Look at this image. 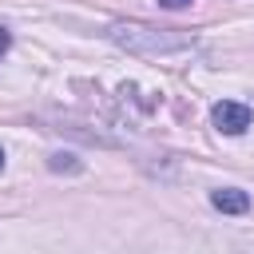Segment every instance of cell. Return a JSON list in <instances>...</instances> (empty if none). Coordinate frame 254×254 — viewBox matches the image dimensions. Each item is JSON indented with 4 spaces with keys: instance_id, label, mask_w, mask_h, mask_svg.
<instances>
[{
    "instance_id": "obj_4",
    "label": "cell",
    "mask_w": 254,
    "mask_h": 254,
    "mask_svg": "<svg viewBox=\"0 0 254 254\" xmlns=\"http://www.w3.org/2000/svg\"><path fill=\"white\" fill-rule=\"evenodd\" d=\"M8 44H12V36H8V28H0V56L8 52Z\"/></svg>"
},
{
    "instance_id": "obj_3",
    "label": "cell",
    "mask_w": 254,
    "mask_h": 254,
    "mask_svg": "<svg viewBox=\"0 0 254 254\" xmlns=\"http://www.w3.org/2000/svg\"><path fill=\"white\" fill-rule=\"evenodd\" d=\"M159 4H163V8H171V12H175V8H187V4H190V0H159Z\"/></svg>"
},
{
    "instance_id": "obj_1",
    "label": "cell",
    "mask_w": 254,
    "mask_h": 254,
    "mask_svg": "<svg viewBox=\"0 0 254 254\" xmlns=\"http://www.w3.org/2000/svg\"><path fill=\"white\" fill-rule=\"evenodd\" d=\"M210 123L222 131V135H242L250 127V107L246 103H234V99H222L210 107Z\"/></svg>"
},
{
    "instance_id": "obj_2",
    "label": "cell",
    "mask_w": 254,
    "mask_h": 254,
    "mask_svg": "<svg viewBox=\"0 0 254 254\" xmlns=\"http://www.w3.org/2000/svg\"><path fill=\"white\" fill-rule=\"evenodd\" d=\"M210 202H214V210H222V214H246V210H250V194L238 190V187H218V190H210Z\"/></svg>"
},
{
    "instance_id": "obj_5",
    "label": "cell",
    "mask_w": 254,
    "mask_h": 254,
    "mask_svg": "<svg viewBox=\"0 0 254 254\" xmlns=\"http://www.w3.org/2000/svg\"><path fill=\"white\" fill-rule=\"evenodd\" d=\"M0 167H4V147H0Z\"/></svg>"
}]
</instances>
